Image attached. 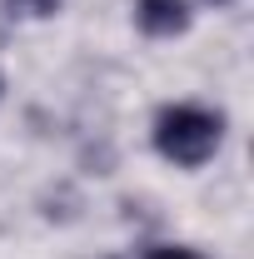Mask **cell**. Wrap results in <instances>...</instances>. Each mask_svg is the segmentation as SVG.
Wrapping results in <instances>:
<instances>
[{
	"label": "cell",
	"instance_id": "6da1fadb",
	"mask_svg": "<svg viewBox=\"0 0 254 259\" xmlns=\"http://www.w3.org/2000/svg\"><path fill=\"white\" fill-rule=\"evenodd\" d=\"M220 140H224V120L209 115V110H199V105H170L155 120V150L164 160L185 164V169L204 164L220 150Z\"/></svg>",
	"mask_w": 254,
	"mask_h": 259
},
{
	"label": "cell",
	"instance_id": "7a4b0ae2",
	"mask_svg": "<svg viewBox=\"0 0 254 259\" xmlns=\"http://www.w3.org/2000/svg\"><path fill=\"white\" fill-rule=\"evenodd\" d=\"M135 25L155 40H170V35L190 30V5L185 0H140L135 5Z\"/></svg>",
	"mask_w": 254,
	"mask_h": 259
},
{
	"label": "cell",
	"instance_id": "3957f363",
	"mask_svg": "<svg viewBox=\"0 0 254 259\" xmlns=\"http://www.w3.org/2000/svg\"><path fill=\"white\" fill-rule=\"evenodd\" d=\"M5 5H10V10H20V15H50L60 0H5Z\"/></svg>",
	"mask_w": 254,
	"mask_h": 259
},
{
	"label": "cell",
	"instance_id": "277c9868",
	"mask_svg": "<svg viewBox=\"0 0 254 259\" xmlns=\"http://www.w3.org/2000/svg\"><path fill=\"white\" fill-rule=\"evenodd\" d=\"M150 259H199V254H194V249H155Z\"/></svg>",
	"mask_w": 254,
	"mask_h": 259
},
{
	"label": "cell",
	"instance_id": "5b68a950",
	"mask_svg": "<svg viewBox=\"0 0 254 259\" xmlns=\"http://www.w3.org/2000/svg\"><path fill=\"white\" fill-rule=\"evenodd\" d=\"M204 5H234V0H204Z\"/></svg>",
	"mask_w": 254,
	"mask_h": 259
},
{
	"label": "cell",
	"instance_id": "8992f818",
	"mask_svg": "<svg viewBox=\"0 0 254 259\" xmlns=\"http://www.w3.org/2000/svg\"><path fill=\"white\" fill-rule=\"evenodd\" d=\"M0 90H5V80H0Z\"/></svg>",
	"mask_w": 254,
	"mask_h": 259
}]
</instances>
